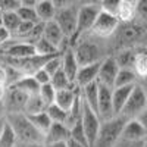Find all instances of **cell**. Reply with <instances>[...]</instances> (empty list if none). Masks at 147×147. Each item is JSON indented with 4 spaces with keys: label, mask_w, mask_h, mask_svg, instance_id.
Here are the masks:
<instances>
[{
    "label": "cell",
    "mask_w": 147,
    "mask_h": 147,
    "mask_svg": "<svg viewBox=\"0 0 147 147\" xmlns=\"http://www.w3.org/2000/svg\"><path fill=\"white\" fill-rule=\"evenodd\" d=\"M147 31V25L138 19H134L129 22H121L115 34L107 40L109 53L115 55L124 49H132L143 43L144 34Z\"/></svg>",
    "instance_id": "cell-1"
},
{
    "label": "cell",
    "mask_w": 147,
    "mask_h": 147,
    "mask_svg": "<svg viewBox=\"0 0 147 147\" xmlns=\"http://www.w3.org/2000/svg\"><path fill=\"white\" fill-rule=\"evenodd\" d=\"M71 47L74 49V53L77 56L80 66L102 62L106 56L110 55L107 47V40L97 38L91 34L82 35Z\"/></svg>",
    "instance_id": "cell-2"
},
{
    "label": "cell",
    "mask_w": 147,
    "mask_h": 147,
    "mask_svg": "<svg viewBox=\"0 0 147 147\" xmlns=\"http://www.w3.org/2000/svg\"><path fill=\"white\" fill-rule=\"evenodd\" d=\"M6 121H7V124L12 127V129H13L19 146L44 144L46 137L34 127V124L28 118V115H25V113L6 115Z\"/></svg>",
    "instance_id": "cell-3"
},
{
    "label": "cell",
    "mask_w": 147,
    "mask_h": 147,
    "mask_svg": "<svg viewBox=\"0 0 147 147\" xmlns=\"http://www.w3.org/2000/svg\"><path fill=\"white\" fill-rule=\"evenodd\" d=\"M127 119L124 116H115L109 121H103L93 147H115V144L121 140L122 129H124Z\"/></svg>",
    "instance_id": "cell-4"
},
{
    "label": "cell",
    "mask_w": 147,
    "mask_h": 147,
    "mask_svg": "<svg viewBox=\"0 0 147 147\" xmlns=\"http://www.w3.org/2000/svg\"><path fill=\"white\" fill-rule=\"evenodd\" d=\"M78 7H80V5H72V6H68V7L57 9L56 16H55L56 24L60 27L62 32L65 34V37H66V40L69 41V44H71L74 35H75V32H77Z\"/></svg>",
    "instance_id": "cell-5"
},
{
    "label": "cell",
    "mask_w": 147,
    "mask_h": 147,
    "mask_svg": "<svg viewBox=\"0 0 147 147\" xmlns=\"http://www.w3.org/2000/svg\"><path fill=\"white\" fill-rule=\"evenodd\" d=\"M119 24H121V21L116 15L107 13V12H103L100 9V13L97 16L94 25L88 34L97 37V38H102V40H109L118 30Z\"/></svg>",
    "instance_id": "cell-6"
},
{
    "label": "cell",
    "mask_w": 147,
    "mask_h": 147,
    "mask_svg": "<svg viewBox=\"0 0 147 147\" xmlns=\"http://www.w3.org/2000/svg\"><path fill=\"white\" fill-rule=\"evenodd\" d=\"M144 109H147V91L137 84L131 91V96L128 97L124 109H122L121 116H124L125 119L137 118Z\"/></svg>",
    "instance_id": "cell-7"
},
{
    "label": "cell",
    "mask_w": 147,
    "mask_h": 147,
    "mask_svg": "<svg viewBox=\"0 0 147 147\" xmlns=\"http://www.w3.org/2000/svg\"><path fill=\"white\" fill-rule=\"evenodd\" d=\"M100 13V6H81L78 7V24H77V32L71 41V46L75 43L82 35L88 34L94 25V22Z\"/></svg>",
    "instance_id": "cell-8"
},
{
    "label": "cell",
    "mask_w": 147,
    "mask_h": 147,
    "mask_svg": "<svg viewBox=\"0 0 147 147\" xmlns=\"http://www.w3.org/2000/svg\"><path fill=\"white\" fill-rule=\"evenodd\" d=\"M82 96V94H81ZM102 119L100 116L97 115L94 110L84 102L82 99V116H81V124H82V128H84V132H85V137H87V141H88V146L93 147L97 136H99V131H100V127H102Z\"/></svg>",
    "instance_id": "cell-9"
},
{
    "label": "cell",
    "mask_w": 147,
    "mask_h": 147,
    "mask_svg": "<svg viewBox=\"0 0 147 147\" xmlns=\"http://www.w3.org/2000/svg\"><path fill=\"white\" fill-rule=\"evenodd\" d=\"M28 94L21 91L19 88L9 85L6 88V94L3 99V106L6 110V115L12 113H25V106L28 102Z\"/></svg>",
    "instance_id": "cell-10"
},
{
    "label": "cell",
    "mask_w": 147,
    "mask_h": 147,
    "mask_svg": "<svg viewBox=\"0 0 147 147\" xmlns=\"http://www.w3.org/2000/svg\"><path fill=\"white\" fill-rule=\"evenodd\" d=\"M119 69H121V68L118 66V62H116L115 56H113V55L106 56V57L102 60V63H100L97 82H99L100 85H106V87H109V88H113Z\"/></svg>",
    "instance_id": "cell-11"
},
{
    "label": "cell",
    "mask_w": 147,
    "mask_h": 147,
    "mask_svg": "<svg viewBox=\"0 0 147 147\" xmlns=\"http://www.w3.org/2000/svg\"><path fill=\"white\" fill-rule=\"evenodd\" d=\"M100 85V84H99ZM112 90L106 85H100L99 90V105H97V115L102 121H109L115 116V107H113V99H112Z\"/></svg>",
    "instance_id": "cell-12"
},
{
    "label": "cell",
    "mask_w": 147,
    "mask_h": 147,
    "mask_svg": "<svg viewBox=\"0 0 147 147\" xmlns=\"http://www.w3.org/2000/svg\"><path fill=\"white\" fill-rule=\"evenodd\" d=\"M43 38H46L47 41H50L53 46H56L60 52H65L68 47H71L69 41L66 40L65 34L62 32L60 27L56 24V21H49L44 22V32H43Z\"/></svg>",
    "instance_id": "cell-13"
},
{
    "label": "cell",
    "mask_w": 147,
    "mask_h": 147,
    "mask_svg": "<svg viewBox=\"0 0 147 147\" xmlns=\"http://www.w3.org/2000/svg\"><path fill=\"white\" fill-rule=\"evenodd\" d=\"M80 68L81 66H80L78 60H77L75 53H74V49L72 47H68L65 52H62V69L66 74V77L71 80L72 84L77 82V75H78Z\"/></svg>",
    "instance_id": "cell-14"
},
{
    "label": "cell",
    "mask_w": 147,
    "mask_h": 147,
    "mask_svg": "<svg viewBox=\"0 0 147 147\" xmlns=\"http://www.w3.org/2000/svg\"><path fill=\"white\" fill-rule=\"evenodd\" d=\"M146 137H147V132H146L144 127L140 124V121L137 118L127 119L125 125H124V129H122L121 138L131 140V141H141Z\"/></svg>",
    "instance_id": "cell-15"
},
{
    "label": "cell",
    "mask_w": 147,
    "mask_h": 147,
    "mask_svg": "<svg viewBox=\"0 0 147 147\" xmlns=\"http://www.w3.org/2000/svg\"><path fill=\"white\" fill-rule=\"evenodd\" d=\"M80 91H81V88L78 87V85H74V87L65 88V90H59V91L56 93V100H55V103H56L59 107H62L63 110L69 112L71 107L74 106V103H75V100L78 99Z\"/></svg>",
    "instance_id": "cell-16"
},
{
    "label": "cell",
    "mask_w": 147,
    "mask_h": 147,
    "mask_svg": "<svg viewBox=\"0 0 147 147\" xmlns=\"http://www.w3.org/2000/svg\"><path fill=\"white\" fill-rule=\"evenodd\" d=\"M100 63L102 62H96L91 65H84L80 68L78 71V75H77V85L80 88L85 87L91 82L97 81V77H99V69H100Z\"/></svg>",
    "instance_id": "cell-17"
},
{
    "label": "cell",
    "mask_w": 147,
    "mask_h": 147,
    "mask_svg": "<svg viewBox=\"0 0 147 147\" xmlns=\"http://www.w3.org/2000/svg\"><path fill=\"white\" fill-rule=\"evenodd\" d=\"M71 138V129L65 124H57L53 122L50 129L46 134L44 144L47 143H59V141H68Z\"/></svg>",
    "instance_id": "cell-18"
},
{
    "label": "cell",
    "mask_w": 147,
    "mask_h": 147,
    "mask_svg": "<svg viewBox=\"0 0 147 147\" xmlns=\"http://www.w3.org/2000/svg\"><path fill=\"white\" fill-rule=\"evenodd\" d=\"M137 84L134 85H125V87H113L112 90V99H113V107H115V113L121 115L122 109H124L128 97L131 96V91L134 90Z\"/></svg>",
    "instance_id": "cell-19"
},
{
    "label": "cell",
    "mask_w": 147,
    "mask_h": 147,
    "mask_svg": "<svg viewBox=\"0 0 147 147\" xmlns=\"http://www.w3.org/2000/svg\"><path fill=\"white\" fill-rule=\"evenodd\" d=\"M34 7H35L37 16H38L40 22L53 21L55 16H56V12H57V7L55 6V3L52 0H41V2H38Z\"/></svg>",
    "instance_id": "cell-20"
},
{
    "label": "cell",
    "mask_w": 147,
    "mask_h": 147,
    "mask_svg": "<svg viewBox=\"0 0 147 147\" xmlns=\"http://www.w3.org/2000/svg\"><path fill=\"white\" fill-rule=\"evenodd\" d=\"M113 56L121 69H134V63H136V57H137V49L136 47L124 49V50L116 52Z\"/></svg>",
    "instance_id": "cell-21"
},
{
    "label": "cell",
    "mask_w": 147,
    "mask_h": 147,
    "mask_svg": "<svg viewBox=\"0 0 147 147\" xmlns=\"http://www.w3.org/2000/svg\"><path fill=\"white\" fill-rule=\"evenodd\" d=\"M99 90H100V85L97 81L81 88V94H82L84 102L87 103L96 113H97V105H99Z\"/></svg>",
    "instance_id": "cell-22"
},
{
    "label": "cell",
    "mask_w": 147,
    "mask_h": 147,
    "mask_svg": "<svg viewBox=\"0 0 147 147\" xmlns=\"http://www.w3.org/2000/svg\"><path fill=\"white\" fill-rule=\"evenodd\" d=\"M13 87L19 88L21 91H24L28 96H35L40 93V87L41 85L35 81V78L32 75H24L21 80H18L15 84H12Z\"/></svg>",
    "instance_id": "cell-23"
},
{
    "label": "cell",
    "mask_w": 147,
    "mask_h": 147,
    "mask_svg": "<svg viewBox=\"0 0 147 147\" xmlns=\"http://www.w3.org/2000/svg\"><path fill=\"white\" fill-rule=\"evenodd\" d=\"M34 47H35V55L41 56V57H52V56H56V55L62 53L56 46H53L50 41H47L46 38H43V37L34 43Z\"/></svg>",
    "instance_id": "cell-24"
},
{
    "label": "cell",
    "mask_w": 147,
    "mask_h": 147,
    "mask_svg": "<svg viewBox=\"0 0 147 147\" xmlns=\"http://www.w3.org/2000/svg\"><path fill=\"white\" fill-rule=\"evenodd\" d=\"M28 118L31 119V122L34 124V127L46 137L47 131L50 129V127H52V124H53L52 119H50V116L47 115V112H41V113H37V115H28Z\"/></svg>",
    "instance_id": "cell-25"
},
{
    "label": "cell",
    "mask_w": 147,
    "mask_h": 147,
    "mask_svg": "<svg viewBox=\"0 0 147 147\" xmlns=\"http://www.w3.org/2000/svg\"><path fill=\"white\" fill-rule=\"evenodd\" d=\"M46 109H47V105L43 102L40 94L30 96L27 106H25V115H37V113L46 112Z\"/></svg>",
    "instance_id": "cell-26"
},
{
    "label": "cell",
    "mask_w": 147,
    "mask_h": 147,
    "mask_svg": "<svg viewBox=\"0 0 147 147\" xmlns=\"http://www.w3.org/2000/svg\"><path fill=\"white\" fill-rule=\"evenodd\" d=\"M138 82V77L134 69H119L118 77L115 81V87H125V85H134Z\"/></svg>",
    "instance_id": "cell-27"
},
{
    "label": "cell",
    "mask_w": 147,
    "mask_h": 147,
    "mask_svg": "<svg viewBox=\"0 0 147 147\" xmlns=\"http://www.w3.org/2000/svg\"><path fill=\"white\" fill-rule=\"evenodd\" d=\"M2 19H3V27L6 30H9L12 32V37H13V34L16 32V30L19 28L21 22H22L19 15L16 12H6V13L2 15Z\"/></svg>",
    "instance_id": "cell-28"
},
{
    "label": "cell",
    "mask_w": 147,
    "mask_h": 147,
    "mask_svg": "<svg viewBox=\"0 0 147 147\" xmlns=\"http://www.w3.org/2000/svg\"><path fill=\"white\" fill-rule=\"evenodd\" d=\"M0 147H19L18 138L15 136L13 129H12V127L7 124V121H6L2 136H0Z\"/></svg>",
    "instance_id": "cell-29"
},
{
    "label": "cell",
    "mask_w": 147,
    "mask_h": 147,
    "mask_svg": "<svg viewBox=\"0 0 147 147\" xmlns=\"http://www.w3.org/2000/svg\"><path fill=\"white\" fill-rule=\"evenodd\" d=\"M47 115L50 116L52 122H57V124H66V119H68V112L63 110L62 107H59L56 103L47 106L46 109Z\"/></svg>",
    "instance_id": "cell-30"
},
{
    "label": "cell",
    "mask_w": 147,
    "mask_h": 147,
    "mask_svg": "<svg viewBox=\"0 0 147 147\" xmlns=\"http://www.w3.org/2000/svg\"><path fill=\"white\" fill-rule=\"evenodd\" d=\"M50 84L56 88V91H59V90H65V88H71V87H74V85H75V84H72L71 80L66 77V74L63 72V69H60L59 72H56L55 75L52 77Z\"/></svg>",
    "instance_id": "cell-31"
},
{
    "label": "cell",
    "mask_w": 147,
    "mask_h": 147,
    "mask_svg": "<svg viewBox=\"0 0 147 147\" xmlns=\"http://www.w3.org/2000/svg\"><path fill=\"white\" fill-rule=\"evenodd\" d=\"M16 13L19 15V18H21L24 22H34V24L40 22L34 6H24V5H21L19 9L16 10Z\"/></svg>",
    "instance_id": "cell-32"
},
{
    "label": "cell",
    "mask_w": 147,
    "mask_h": 147,
    "mask_svg": "<svg viewBox=\"0 0 147 147\" xmlns=\"http://www.w3.org/2000/svg\"><path fill=\"white\" fill-rule=\"evenodd\" d=\"M56 88L53 87L52 84H46V85H41L40 87V97L43 99V102L47 105V106H50V105H53L55 103V100H56Z\"/></svg>",
    "instance_id": "cell-33"
},
{
    "label": "cell",
    "mask_w": 147,
    "mask_h": 147,
    "mask_svg": "<svg viewBox=\"0 0 147 147\" xmlns=\"http://www.w3.org/2000/svg\"><path fill=\"white\" fill-rule=\"evenodd\" d=\"M118 18H119L121 22L134 21V19H136V7L122 2V5L119 7V12H118Z\"/></svg>",
    "instance_id": "cell-34"
},
{
    "label": "cell",
    "mask_w": 147,
    "mask_h": 147,
    "mask_svg": "<svg viewBox=\"0 0 147 147\" xmlns=\"http://www.w3.org/2000/svg\"><path fill=\"white\" fill-rule=\"evenodd\" d=\"M43 68L50 74V77H53L56 72H59L60 69H62V53L56 55V56H53L50 59H47V62L44 63Z\"/></svg>",
    "instance_id": "cell-35"
},
{
    "label": "cell",
    "mask_w": 147,
    "mask_h": 147,
    "mask_svg": "<svg viewBox=\"0 0 147 147\" xmlns=\"http://www.w3.org/2000/svg\"><path fill=\"white\" fill-rule=\"evenodd\" d=\"M71 129V138L72 140H75V141H80L85 146H88V141H87V137H85V132H84V128H82V124H81V121L77 122L74 127L69 128ZM90 147V146H88Z\"/></svg>",
    "instance_id": "cell-36"
},
{
    "label": "cell",
    "mask_w": 147,
    "mask_h": 147,
    "mask_svg": "<svg viewBox=\"0 0 147 147\" xmlns=\"http://www.w3.org/2000/svg\"><path fill=\"white\" fill-rule=\"evenodd\" d=\"M121 5H122V0H102L100 9L103 12H107V13H112V15L118 16Z\"/></svg>",
    "instance_id": "cell-37"
},
{
    "label": "cell",
    "mask_w": 147,
    "mask_h": 147,
    "mask_svg": "<svg viewBox=\"0 0 147 147\" xmlns=\"http://www.w3.org/2000/svg\"><path fill=\"white\" fill-rule=\"evenodd\" d=\"M136 19L147 25V0H138L136 7Z\"/></svg>",
    "instance_id": "cell-38"
},
{
    "label": "cell",
    "mask_w": 147,
    "mask_h": 147,
    "mask_svg": "<svg viewBox=\"0 0 147 147\" xmlns=\"http://www.w3.org/2000/svg\"><path fill=\"white\" fill-rule=\"evenodd\" d=\"M21 5H22L21 0H0V10H2V13L16 12Z\"/></svg>",
    "instance_id": "cell-39"
},
{
    "label": "cell",
    "mask_w": 147,
    "mask_h": 147,
    "mask_svg": "<svg viewBox=\"0 0 147 147\" xmlns=\"http://www.w3.org/2000/svg\"><path fill=\"white\" fill-rule=\"evenodd\" d=\"M32 77L35 78V81L38 82L40 85H46V84H50L52 81V77H50V74H49L44 68H40L38 71H35L32 74Z\"/></svg>",
    "instance_id": "cell-40"
},
{
    "label": "cell",
    "mask_w": 147,
    "mask_h": 147,
    "mask_svg": "<svg viewBox=\"0 0 147 147\" xmlns=\"http://www.w3.org/2000/svg\"><path fill=\"white\" fill-rule=\"evenodd\" d=\"M115 147H144V140L141 141H131V140H124V138H121Z\"/></svg>",
    "instance_id": "cell-41"
},
{
    "label": "cell",
    "mask_w": 147,
    "mask_h": 147,
    "mask_svg": "<svg viewBox=\"0 0 147 147\" xmlns=\"http://www.w3.org/2000/svg\"><path fill=\"white\" fill-rule=\"evenodd\" d=\"M0 84L7 87L9 85V72L5 62H0Z\"/></svg>",
    "instance_id": "cell-42"
},
{
    "label": "cell",
    "mask_w": 147,
    "mask_h": 147,
    "mask_svg": "<svg viewBox=\"0 0 147 147\" xmlns=\"http://www.w3.org/2000/svg\"><path fill=\"white\" fill-rule=\"evenodd\" d=\"M12 38H13V37H12V32L9 30H6L3 25L0 27V47L5 46L6 43H9Z\"/></svg>",
    "instance_id": "cell-43"
},
{
    "label": "cell",
    "mask_w": 147,
    "mask_h": 147,
    "mask_svg": "<svg viewBox=\"0 0 147 147\" xmlns=\"http://www.w3.org/2000/svg\"><path fill=\"white\" fill-rule=\"evenodd\" d=\"M55 3V6L57 9H62V7H68L72 5H78V0H52Z\"/></svg>",
    "instance_id": "cell-44"
},
{
    "label": "cell",
    "mask_w": 147,
    "mask_h": 147,
    "mask_svg": "<svg viewBox=\"0 0 147 147\" xmlns=\"http://www.w3.org/2000/svg\"><path fill=\"white\" fill-rule=\"evenodd\" d=\"M102 0H78V5L81 6H100Z\"/></svg>",
    "instance_id": "cell-45"
},
{
    "label": "cell",
    "mask_w": 147,
    "mask_h": 147,
    "mask_svg": "<svg viewBox=\"0 0 147 147\" xmlns=\"http://www.w3.org/2000/svg\"><path fill=\"white\" fill-rule=\"evenodd\" d=\"M137 119L140 121V124L144 127V129H146V132H147V109L143 110V112L137 116Z\"/></svg>",
    "instance_id": "cell-46"
},
{
    "label": "cell",
    "mask_w": 147,
    "mask_h": 147,
    "mask_svg": "<svg viewBox=\"0 0 147 147\" xmlns=\"http://www.w3.org/2000/svg\"><path fill=\"white\" fill-rule=\"evenodd\" d=\"M46 147H68V141H59V143H47Z\"/></svg>",
    "instance_id": "cell-47"
},
{
    "label": "cell",
    "mask_w": 147,
    "mask_h": 147,
    "mask_svg": "<svg viewBox=\"0 0 147 147\" xmlns=\"http://www.w3.org/2000/svg\"><path fill=\"white\" fill-rule=\"evenodd\" d=\"M68 147H88V146H85V144H82L80 141H75V140L69 138L68 140Z\"/></svg>",
    "instance_id": "cell-48"
},
{
    "label": "cell",
    "mask_w": 147,
    "mask_h": 147,
    "mask_svg": "<svg viewBox=\"0 0 147 147\" xmlns=\"http://www.w3.org/2000/svg\"><path fill=\"white\" fill-rule=\"evenodd\" d=\"M21 3L24 6H35L38 3V0H21Z\"/></svg>",
    "instance_id": "cell-49"
},
{
    "label": "cell",
    "mask_w": 147,
    "mask_h": 147,
    "mask_svg": "<svg viewBox=\"0 0 147 147\" xmlns=\"http://www.w3.org/2000/svg\"><path fill=\"white\" fill-rule=\"evenodd\" d=\"M6 88H7V87H5V85H2V84H0V103H3L5 94H6Z\"/></svg>",
    "instance_id": "cell-50"
},
{
    "label": "cell",
    "mask_w": 147,
    "mask_h": 147,
    "mask_svg": "<svg viewBox=\"0 0 147 147\" xmlns=\"http://www.w3.org/2000/svg\"><path fill=\"white\" fill-rule=\"evenodd\" d=\"M3 118H6V110H5L3 103H0V119H3Z\"/></svg>",
    "instance_id": "cell-51"
},
{
    "label": "cell",
    "mask_w": 147,
    "mask_h": 147,
    "mask_svg": "<svg viewBox=\"0 0 147 147\" xmlns=\"http://www.w3.org/2000/svg\"><path fill=\"white\" fill-rule=\"evenodd\" d=\"M124 3H128V5H131V6H134V7H137V3H138V0H122Z\"/></svg>",
    "instance_id": "cell-52"
},
{
    "label": "cell",
    "mask_w": 147,
    "mask_h": 147,
    "mask_svg": "<svg viewBox=\"0 0 147 147\" xmlns=\"http://www.w3.org/2000/svg\"><path fill=\"white\" fill-rule=\"evenodd\" d=\"M5 125H6V118L0 119V136H2V132H3V129H5Z\"/></svg>",
    "instance_id": "cell-53"
},
{
    "label": "cell",
    "mask_w": 147,
    "mask_h": 147,
    "mask_svg": "<svg viewBox=\"0 0 147 147\" xmlns=\"http://www.w3.org/2000/svg\"><path fill=\"white\" fill-rule=\"evenodd\" d=\"M21 147H46L44 144H27V146H21Z\"/></svg>",
    "instance_id": "cell-54"
},
{
    "label": "cell",
    "mask_w": 147,
    "mask_h": 147,
    "mask_svg": "<svg viewBox=\"0 0 147 147\" xmlns=\"http://www.w3.org/2000/svg\"><path fill=\"white\" fill-rule=\"evenodd\" d=\"M141 44H147V31H146V34H144V38H143V43Z\"/></svg>",
    "instance_id": "cell-55"
},
{
    "label": "cell",
    "mask_w": 147,
    "mask_h": 147,
    "mask_svg": "<svg viewBox=\"0 0 147 147\" xmlns=\"http://www.w3.org/2000/svg\"><path fill=\"white\" fill-rule=\"evenodd\" d=\"M2 15H3V13H2ZM2 15H0V27L3 25V19H2Z\"/></svg>",
    "instance_id": "cell-56"
},
{
    "label": "cell",
    "mask_w": 147,
    "mask_h": 147,
    "mask_svg": "<svg viewBox=\"0 0 147 147\" xmlns=\"http://www.w3.org/2000/svg\"><path fill=\"white\" fill-rule=\"evenodd\" d=\"M144 147H147V137L144 138Z\"/></svg>",
    "instance_id": "cell-57"
},
{
    "label": "cell",
    "mask_w": 147,
    "mask_h": 147,
    "mask_svg": "<svg viewBox=\"0 0 147 147\" xmlns=\"http://www.w3.org/2000/svg\"><path fill=\"white\" fill-rule=\"evenodd\" d=\"M0 15H2V10H0Z\"/></svg>",
    "instance_id": "cell-58"
},
{
    "label": "cell",
    "mask_w": 147,
    "mask_h": 147,
    "mask_svg": "<svg viewBox=\"0 0 147 147\" xmlns=\"http://www.w3.org/2000/svg\"><path fill=\"white\" fill-rule=\"evenodd\" d=\"M38 2H41V0H38Z\"/></svg>",
    "instance_id": "cell-59"
},
{
    "label": "cell",
    "mask_w": 147,
    "mask_h": 147,
    "mask_svg": "<svg viewBox=\"0 0 147 147\" xmlns=\"http://www.w3.org/2000/svg\"><path fill=\"white\" fill-rule=\"evenodd\" d=\"M19 147H21V146H19Z\"/></svg>",
    "instance_id": "cell-60"
}]
</instances>
